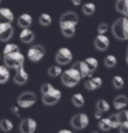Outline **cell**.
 Masks as SVG:
<instances>
[{"instance_id": "7", "label": "cell", "mask_w": 128, "mask_h": 133, "mask_svg": "<svg viewBox=\"0 0 128 133\" xmlns=\"http://www.w3.org/2000/svg\"><path fill=\"white\" fill-rule=\"evenodd\" d=\"M73 54L69 48L62 47L55 54V61L59 65H66L72 61Z\"/></svg>"}, {"instance_id": "15", "label": "cell", "mask_w": 128, "mask_h": 133, "mask_svg": "<svg viewBox=\"0 0 128 133\" xmlns=\"http://www.w3.org/2000/svg\"><path fill=\"white\" fill-rule=\"evenodd\" d=\"M103 85V79L100 77H94V78H89L85 81L84 87L89 91H94V90L99 88Z\"/></svg>"}, {"instance_id": "31", "label": "cell", "mask_w": 128, "mask_h": 133, "mask_svg": "<svg viewBox=\"0 0 128 133\" xmlns=\"http://www.w3.org/2000/svg\"><path fill=\"white\" fill-rule=\"evenodd\" d=\"M117 63H118V60L114 55H108L104 59V64L108 68H112V67L116 66Z\"/></svg>"}, {"instance_id": "35", "label": "cell", "mask_w": 128, "mask_h": 133, "mask_svg": "<svg viewBox=\"0 0 128 133\" xmlns=\"http://www.w3.org/2000/svg\"><path fill=\"white\" fill-rule=\"evenodd\" d=\"M109 30V26L106 23H101L97 26V33L98 35H104Z\"/></svg>"}, {"instance_id": "8", "label": "cell", "mask_w": 128, "mask_h": 133, "mask_svg": "<svg viewBox=\"0 0 128 133\" xmlns=\"http://www.w3.org/2000/svg\"><path fill=\"white\" fill-rule=\"evenodd\" d=\"M70 123L73 128L76 130H84L89 123V118L88 115L84 113H78L75 115L72 118H71Z\"/></svg>"}, {"instance_id": "14", "label": "cell", "mask_w": 128, "mask_h": 133, "mask_svg": "<svg viewBox=\"0 0 128 133\" xmlns=\"http://www.w3.org/2000/svg\"><path fill=\"white\" fill-rule=\"evenodd\" d=\"M71 67H72L73 69L76 70V71L79 72L81 77H82V78H86V77L91 78L92 74H91V72H89L88 66L85 64L84 61H77V62H76Z\"/></svg>"}, {"instance_id": "29", "label": "cell", "mask_w": 128, "mask_h": 133, "mask_svg": "<svg viewBox=\"0 0 128 133\" xmlns=\"http://www.w3.org/2000/svg\"><path fill=\"white\" fill-rule=\"evenodd\" d=\"M48 75L52 78H56V77L62 76V69L61 68L59 65H53L48 69Z\"/></svg>"}, {"instance_id": "19", "label": "cell", "mask_w": 128, "mask_h": 133, "mask_svg": "<svg viewBox=\"0 0 128 133\" xmlns=\"http://www.w3.org/2000/svg\"><path fill=\"white\" fill-rule=\"evenodd\" d=\"M128 104V99L125 95H118L113 100V106L117 110H121L125 109Z\"/></svg>"}, {"instance_id": "26", "label": "cell", "mask_w": 128, "mask_h": 133, "mask_svg": "<svg viewBox=\"0 0 128 133\" xmlns=\"http://www.w3.org/2000/svg\"><path fill=\"white\" fill-rule=\"evenodd\" d=\"M82 12H84V14L86 15V16H91V15L94 14V12H95V11H96L95 4L86 3L82 5Z\"/></svg>"}, {"instance_id": "34", "label": "cell", "mask_w": 128, "mask_h": 133, "mask_svg": "<svg viewBox=\"0 0 128 133\" xmlns=\"http://www.w3.org/2000/svg\"><path fill=\"white\" fill-rule=\"evenodd\" d=\"M118 117L119 119L120 123L128 121V110H121L118 113Z\"/></svg>"}, {"instance_id": "16", "label": "cell", "mask_w": 128, "mask_h": 133, "mask_svg": "<svg viewBox=\"0 0 128 133\" xmlns=\"http://www.w3.org/2000/svg\"><path fill=\"white\" fill-rule=\"evenodd\" d=\"M34 37V33L30 28H23L19 34V40L25 44H29L33 42Z\"/></svg>"}, {"instance_id": "30", "label": "cell", "mask_w": 128, "mask_h": 133, "mask_svg": "<svg viewBox=\"0 0 128 133\" xmlns=\"http://www.w3.org/2000/svg\"><path fill=\"white\" fill-rule=\"evenodd\" d=\"M112 85H113V87H115L116 89L122 88L125 85L124 78L119 75H116L115 77H113V78H112Z\"/></svg>"}, {"instance_id": "39", "label": "cell", "mask_w": 128, "mask_h": 133, "mask_svg": "<svg viewBox=\"0 0 128 133\" xmlns=\"http://www.w3.org/2000/svg\"><path fill=\"white\" fill-rule=\"evenodd\" d=\"M57 133H75L73 131H71L70 130H67V129H63V130H59Z\"/></svg>"}, {"instance_id": "5", "label": "cell", "mask_w": 128, "mask_h": 133, "mask_svg": "<svg viewBox=\"0 0 128 133\" xmlns=\"http://www.w3.org/2000/svg\"><path fill=\"white\" fill-rule=\"evenodd\" d=\"M62 82L65 87H76L82 79V77L76 70L71 67L64 71L62 74Z\"/></svg>"}, {"instance_id": "44", "label": "cell", "mask_w": 128, "mask_h": 133, "mask_svg": "<svg viewBox=\"0 0 128 133\" xmlns=\"http://www.w3.org/2000/svg\"><path fill=\"white\" fill-rule=\"evenodd\" d=\"M0 2H1V0H0Z\"/></svg>"}, {"instance_id": "21", "label": "cell", "mask_w": 128, "mask_h": 133, "mask_svg": "<svg viewBox=\"0 0 128 133\" xmlns=\"http://www.w3.org/2000/svg\"><path fill=\"white\" fill-rule=\"evenodd\" d=\"M10 78V71L6 65H0V84H4Z\"/></svg>"}, {"instance_id": "36", "label": "cell", "mask_w": 128, "mask_h": 133, "mask_svg": "<svg viewBox=\"0 0 128 133\" xmlns=\"http://www.w3.org/2000/svg\"><path fill=\"white\" fill-rule=\"evenodd\" d=\"M118 129L120 133H128V121L121 123Z\"/></svg>"}, {"instance_id": "37", "label": "cell", "mask_w": 128, "mask_h": 133, "mask_svg": "<svg viewBox=\"0 0 128 133\" xmlns=\"http://www.w3.org/2000/svg\"><path fill=\"white\" fill-rule=\"evenodd\" d=\"M11 110H12V113H13L14 115H16L17 116H19V108L17 107V106H13V107L11 109Z\"/></svg>"}, {"instance_id": "13", "label": "cell", "mask_w": 128, "mask_h": 133, "mask_svg": "<svg viewBox=\"0 0 128 133\" xmlns=\"http://www.w3.org/2000/svg\"><path fill=\"white\" fill-rule=\"evenodd\" d=\"M28 78H29V75L27 71H26V69H25L24 65L16 70V74L14 76V82L17 85H25L28 81Z\"/></svg>"}, {"instance_id": "10", "label": "cell", "mask_w": 128, "mask_h": 133, "mask_svg": "<svg viewBox=\"0 0 128 133\" xmlns=\"http://www.w3.org/2000/svg\"><path fill=\"white\" fill-rule=\"evenodd\" d=\"M36 129L37 122L31 117L23 119L19 124V130L21 133H34Z\"/></svg>"}, {"instance_id": "2", "label": "cell", "mask_w": 128, "mask_h": 133, "mask_svg": "<svg viewBox=\"0 0 128 133\" xmlns=\"http://www.w3.org/2000/svg\"><path fill=\"white\" fill-rule=\"evenodd\" d=\"M42 94V101L47 106H53L62 98V92L55 88L51 83H45L40 87Z\"/></svg>"}, {"instance_id": "38", "label": "cell", "mask_w": 128, "mask_h": 133, "mask_svg": "<svg viewBox=\"0 0 128 133\" xmlns=\"http://www.w3.org/2000/svg\"><path fill=\"white\" fill-rule=\"evenodd\" d=\"M103 114L104 113H102V112L96 110V111L95 112V114H94V116H95V118L96 119V120H101V119L103 118Z\"/></svg>"}, {"instance_id": "42", "label": "cell", "mask_w": 128, "mask_h": 133, "mask_svg": "<svg viewBox=\"0 0 128 133\" xmlns=\"http://www.w3.org/2000/svg\"><path fill=\"white\" fill-rule=\"evenodd\" d=\"M91 133H98L97 131H96V130H94V131H92Z\"/></svg>"}, {"instance_id": "23", "label": "cell", "mask_w": 128, "mask_h": 133, "mask_svg": "<svg viewBox=\"0 0 128 133\" xmlns=\"http://www.w3.org/2000/svg\"><path fill=\"white\" fill-rule=\"evenodd\" d=\"M98 127L103 131H108V130L112 129V126L110 121L109 117H103L101 120H99L98 123Z\"/></svg>"}, {"instance_id": "32", "label": "cell", "mask_w": 128, "mask_h": 133, "mask_svg": "<svg viewBox=\"0 0 128 133\" xmlns=\"http://www.w3.org/2000/svg\"><path fill=\"white\" fill-rule=\"evenodd\" d=\"M16 51H20L19 47L16 44L13 43H8L5 45V47L4 48L3 51V55H6L9 53H12V52H16Z\"/></svg>"}, {"instance_id": "4", "label": "cell", "mask_w": 128, "mask_h": 133, "mask_svg": "<svg viewBox=\"0 0 128 133\" xmlns=\"http://www.w3.org/2000/svg\"><path fill=\"white\" fill-rule=\"evenodd\" d=\"M4 65H6L8 68L17 70L24 65L25 57L20 51L9 53L4 55Z\"/></svg>"}, {"instance_id": "24", "label": "cell", "mask_w": 128, "mask_h": 133, "mask_svg": "<svg viewBox=\"0 0 128 133\" xmlns=\"http://www.w3.org/2000/svg\"><path fill=\"white\" fill-rule=\"evenodd\" d=\"M96 110L102 112V113H105V112H108L110 110V104L108 101H106L104 99H100L96 101Z\"/></svg>"}, {"instance_id": "9", "label": "cell", "mask_w": 128, "mask_h": 133, "mask_svg": "<svg viewBox=\"0 0 128 133\" xmlns=\"http://www.w3.org/2000/svg\"><path fill=\"white\" fill-rule=\"evenodd\" d=\"M45 53H46V50L42 45L35 44L29 48L27 51V57L29 60H31L32 62H39L44 57Z\"/></svg>"}, {"instance_id": "41", "label": "cell", "mask_w": 128, "mask_h": 133, "mask_svg": "<svg viewBox=\"0 0 128 133\" xmlns=\"http://www.w3.org/2000/svg\"><path fill=\"white\" fill-rule=\"evenodd\" d=\"M125 61H126V64L128 65V54H126V57H125Z\"/></svg>"}, {"instance_id": "20", "label": "cell", "mask_w": 128, "mask_h": 133, "mask_svg": "<svg viewBox=\"0 0 128 133\" xmlns=\"http://www.w3.org/2000/svg\"><path fill=\"white\" fill-rule=\"evenodd\" d=\"M115 7L118 12L128 18V0H117Z\"/></svg>"}, {"instance_id": "22", "label": "cell", "mask_w": 128, "mask_h": 133, "mask_svg": "<svg viewBox=\"0 0 128 133\" xmlns=\"http://www.w3.org/2000/svg\"><path fill=\"white\" fill-rule=\"evenodd\" d=\"M84 62H85V64H87V66H88L91 74H93V72L98 67V61L96 60L95 57H87L86 59L84 60Z\"/></svg>"}, {"instance_id": "3", "label": "cell", "mask_w": 128, "mask_h": 133, "mask_svg": "<svg viewBox=\"0 0 128 133\" xmlns=\"http://www.w3.org/2000/svg\"><path fill=\"white\" fill-rule=\"evenodd\" d=\"M111 33L119 41L128 40V18L124 16L116 19L111 26Z\"/></svg>"}, {"instance_id": "43", "label": "cell", "mask_w": 128, "mask_h": 133, "mask_svg": "<svg viewBox=\"0 0 128 133\" xmlns=\"http://www.w3.org/2000/svg\"><path fill=\"white\" fill-rule=\"evenodd\" d=\"M127 54H128V48H127Z\"/></svg>"}, {"instance_id": "28", "label": "cell", "mask_w": 128, "mask_h": 133, "mask_svg": "<svg viewBox=\"0 0 128 133\" xmlns=\"http://www.w3.org/2000/svg\"><path fill=\"white\" fill-rule=\"evenodd\" d=\"M39 22L41 26H48L52 23V18H51V16L48 13H46V12L41 13L40 16L39 17Z\"/></svg>"}, {"instance_id": "11", "label": "cell", "mask_w": 128, "mask_h": 133, "mask_svg": "<svg viewBox=\"0 0 128 133\" xmlns=\"http://www.w3.org/2000/svg\"><path fill=\"white\" fill-rule=\"evenodd\" d=\"M14 29L12 23L0 24V41L1 42H8L12 37Z\"/></svg>"}, {"instance_id": "1", "label": "cell", "mask_w": 128, "mask_h": 133, "mask_svg": "<svg viewBox=\"0 0 128 133\" xmlns=\"http://www.w3.org/2000/svg\"><path fill=\"white\" fill-rule=\"evenodd\" d=\"M79 18L75 12L69 11L64 12L60 18V28L62 35L67 38L72 37L76 33Z\"/></svg>"}, {"instance_id": "25", "label": "cell", "mask_w": 128, "mask_h": 133, "mask_svg": "<svg viewBox=\"0 0 128 133\" xmlns=\"http://www.w3.org/2000/svg\"><path fill=\"white\" fill-rule=\"evenodd\" d=\"M73 104L76 106V108H82L84 105L85 101L84 97L82 94H75L71 98Z\"/></svg>"}, {"instance_id": "27", "label": "cell", "mask_w": 128, "mask_h": 133, "mask_svg": "<svg viewBox=\"0 0 128 133\" xmlns=\"http://www.w3.org/2000/svg\"><path fill=\"white\" fill-rule=\"evenodd\" d=\"M0 129L4 131H11L13 129V123L10 119L4 118L0 120Z\"/></svg>"}, {"instance_id": "33", "label": "cell", "mask_w": 128, "mask_h": 133, "mask_svg": "<svg viewBox=\"0 0 128 133\" xmlns=\"http://www.w3.org/2000/svg\"><path fill=\"white\" fill-rule=\"evenodd\" d=\"M109 119H110V121H111L112 129H117V128H119L120 122H119V119H118V114L111 115V116H109Z\"/></svg>"}, {"instance_id": "18", "label": "cell", "mask_w": 128, "mask_h": 133, "mask_svg": "<svg viewBox=\"0 0 128 133\" xmlns=\"http://www.w3.org/2000/svg\"><path fill=\"white\" fill-rule=\"evenodd\" d=\"M17 23L21 28H29L33 23V18L28 13H23L18 18Z\"/></svg>"}, {"instance_id": "17", "label": "cell", "mask_w": 128, "mask_h": 133, "mask_svg": "<svg viewBox=\"0 0 128 133\" xmlns=\"http://www.w3.org/2000/svg\"><path fill=\"white\" fill-rule=\"evenodd\" d=\"M14 19V14L9 8H0V24L12 23Z\"/></svg>"}, {"instance_id": "12", "label": "cell", "mask_w": 128, "mask_h": 133, "mask_svg": "<svg viewBox=\"0 0 128 133\" xmlns=\"http://www.w3.org/2000/svg\"><path fill=\"white\" fill-rule=\"evenodd\" d=\"M110 45L109 38L104 35H97L94 40V46L98 51H105Z\"/></svg>"}, {"instance_id": "40", "label": "cell", "mask_w": 128, "mask_h": 133, "mask_svg": "<svg viewBox=\"0 0 128 133\" xmlns=\"http://www.w3.org/2000/svg\"><path fill=\"white\" fill-rule=\"evenodd\" d=\"M71 2H72L74 5H80L82 0H71Z\"/></svg>"}, {"instance_id": "6", "label": "cell", "mask_w": 128, "mask_h": 133, "mask_svg": "<svg viewBox=\"0 0 128 133\" xmlns=\"http://www.w3.org/2000/svg\"><path fill=\"white\" fill-rule=\"evenodd\" d=\"M37 101V96L33 92L26 91L22 93L18 97V105L22 109H29L33 106Z\"/></svg>"}]
</instances>
